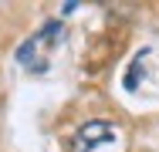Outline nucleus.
<instances>
[{"instance_id":"1","label":"nucleus","mask_w":159,"mask_h":152,"mask_svg":"<svg viewBox=\"0 0 159 152\" xmlns=\"http://www.w3.org/2000/svg\"><path fill=\"white\" fill-rule=\"evenodd\" d=\"M58 34H61V20H51V24H44V27L37 30V34H34L31 41H24V47L17 51V61H20L24 68H31V71H37V74H41L44 68H41V61H37V51H44L41 44L54 41Z\"/></svg>"},{"instance_id":"2","label":"nucleus","mask_w":159,"mask_h":152,"mask_svg":"<svg viewBox=\"0 0 159 152\" xmlns=\"http://www.w3.org/2000/svg\"><path fill=\"white\" fill-rule=\"evenodd\" d=\"M115 132H112V125L108 122H88L85 128H78V152H88L92 145L98 142H108Z\"/></svg>"}]
</instances>
